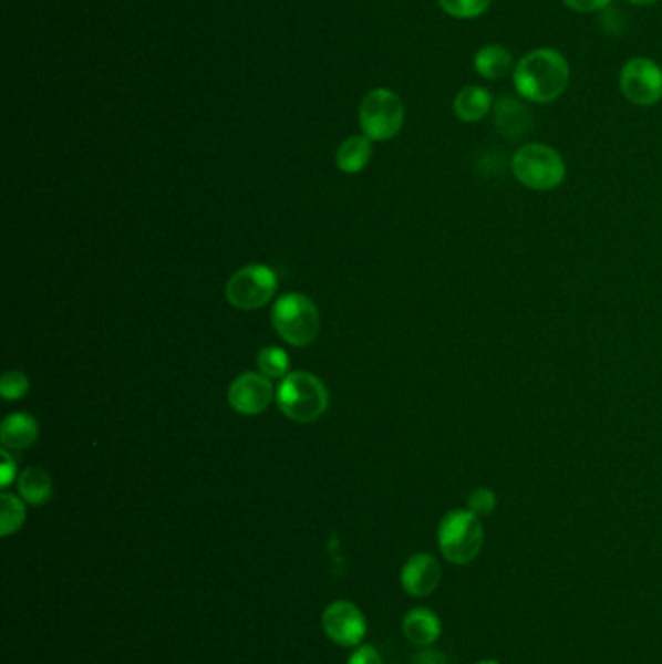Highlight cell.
<instances>
[{"mask_svg": "<svg viewBox=\"0 0 662 664\" xmlns=\"http://www.w3.org/2000/svg\"><path fill=\"white\" fill-rule=\"evenodd\" d=\"M513 82L520 97L528 102H554L568 90V59L556 49H535L515 64Z\"/></svg>", "mask_w": 662, "mask_h": 664, "instance_id": "cell-1", "label": "cell"}, {"mask_svg": "<svg viewBox=\"0 0 662 664\" xmlns=\"http://www.w3.org/2000/svg\"><path fill=\"white\" fill-rule=\"evenodd\" d=\"M403 633L406 640L427 647L442 635V620L435 614L434 610L430 609H412L403 620Z\"/></svg>", "mask_w": 662, "mask_h": 664, "instance_id": "cell-14", "label": "cell"}, {"mask_svg": "<svg viewBox=\"0 0 662 664\" xmlns=\"http://www.w3.org/2000/svg\"><path fill=\"white\" fill-rule=\"evenodd\" d=\"M443 12L458 20H473L489 9L492 0H437Z\"/></svg>", "mask_w": 662, "mask_h": 664, "instance_id": "cell-21", "label": "cell"}, {"mask_svg": "<svg viewBox=\"0 0 662 664\" xmlns=\"http://www.w3.org/2000/svg\"><path fill=\"white\" fill-rule=\"evenodd\" d=\"M511 169L517 181L523 183L527 189L542 193L558 189L568 174L560 152L538 143L520 146L513 156Z\"/></svg>", "mask_w": 662, "mask_h": 664, "instance_id": "cell-4", "label": "cell"}, {"mask_svg": "<svg viewBox=\"0 0 662 664\" xmlns=\"http://www.w3.org/2000/svg\"><path fill=\"white\" fill-rule=\"evenodd\" d=\"M17 460L12 459L9 449L2 447V452H0V484H2V488H9L12 480L17 478Z\"/></svg>", "mask_w": 662, "mask_h": 664, "instance_id": "cell-24", "label": "cell"}, {"mask_svg": "<svg viewBox=\"0 0 662 664\" xmlns=\"http://www.w3.org/2000/svg\"><path fill=\"white\" fill-rule=\"evenodd\" d=\"M631 4H638V7H649V4H654L656 0H630Z\"/></svg>", "mask_w": 662, "mask_h": 664, "instance_id": "cell-28", "label": "cell"}, {"mask_svg": "<svg viewBox=\"0 0 662 664\" xmlns=\"http://www.w3.org/2000/svg\"><path fill=\"white\" fill-rule=\"evenodd\" d=\"M360 125L363 136L373 143L391 141L404 125V103L393 90L375 87L360 105Z\"/></svg>", "mask_w": 662, "mask_h": 664, "instance_id": "cell-6", "label": "cell"}, {"mask_svg": "<svg viewBox=\"0 0 662 664\" xmlns=\"http://www.w3.org/2000/svg\"><path fill=\"white\" fill-rule=\"evenodd\" d=\"M437 542L447 562L455 566L474 562L484 544L480 517L470 509H453L439 522Z\"/></svg>", "mask_w": 662, "mask_h": 664, "instance_id": "cell-3", "label": "cell"}, {"mask_svg": "<svg viewBox=\"0 0 662 664\" xmlns=\"http://www.w3.org/2000/svg\"><path fill=\"white\" fill-rule=\"evenodd\" d=\"M513 64V56L507 49L492 43L476 51L474 55V69L480 74L482 79L499 80L504 79Z\"/></svg>", "mask_w": 662, "mask_h": 664, "instance_id": "cell-18", "label": "cell"}, {"mask_svg": "<svg viewBox=\"0 0 662 664\" xmlns=\"http://www.w3.org/2000/svg\"><path fill=\"white\" fill-rule=\"evenodd\" d=\"M497 507V498L489 488H478L468 496V509L478 517H488Z\"/></svg>", "mask_w": 662, "mask_h": 664, "instance_id": "cell-23", "label": "cell"}, {"mask_svg": "<svg viewBox=\"0 0 662 664\" xmlns=\"http://www.w3.org/2000/svg\"><path fill=\"white\" fill-rule=\"evenodd\" d=\"M348 664H383V658L377 653V649L371 645L355 647L354 653L348 658Z\"/></svg>", "mask_w": 662, "mask_h": 664, "instance_id": "cell-25", "label": "cell"}, {"mask_svg": "<svg viewBox=\"0 0 662 664\" xmlns=\"http://www.w3.org/2000/svg\"><path fill=\"white\" fill-rule=\"evenodd\" d=\"M40 437V426L38 419L30 414H10L0 426V442L4 449L10 452H24L32 447L33 443Z\"/></svg>", "mask_w": 662, "mask_h": 664, "instance_id": "cell-13", "label": "cell"}, {"mask_svg": "<svg viewBox=\"0 0 662 664\" xmlns=\"http://www.w3.org/2000/svg\"><path fill=\"white\" fill-rule=\"evenodd\" d=\"M30 391V380L22 372H7L0 380V395L4 401H20Z\"/></svg>", "mask_w": 662, "mask_h": 664, "instance_id": "cell-22", "label": "cell"}, {"mask_svg": "<svg viewBox=\"0 0 662 664\" xmlns=\"http://www.w3.org/2000/svg\"><path fill=\"white\" fill-rule=\"evenodd\" d=\"M24 522V499L18 498L9 491H2V496H0V535L10 537L22 529Z\"/></svg>", "mask_w": 662, "mask_h": 664, "instance_id": "cell-19", "label": "cell"}, {"mask_svg": "<svg viewBox=\"0 0 662 664\" xmlns=\"http://www.w3.org/2000/svg\"><path fill=\"white\" fill-rule=\"evenodd\" d=\"M612 0H563V4L568 9L576 10V12H599V10L607 9Z\"/></svg>", "mask_w": 662, "mask_h": 664, "instance_id": "cell-26", "label": "cell"}, {"mask_svg": "<svg viewBox=\"0 0 662 664\" xmlns=\"http://www.w3.org/2000/svg\"><path fill=\"white\" fill-rule=\"evenodd\" d=\"M412 664H449V661H447V656L439 653V651L424 649V651H420L418 655H414Z\"/></svg>", "mask_w": 662, "mask_h": 664, "instance_id": "cell-27", "label": "cell"}, {"mask_svg": "<svg viewBox=\"0 0 662 664\" xmlns=\"http://www.w3.org/2000/svg\"><path fill=\"white\" fill-rule=\"evenodd\" d=\"M492 110V95L482 86H465L458 92L453 111L463 123H476L488 115Z\"/></svg>", "mask_w": 662, "mask_h": 664, "instance_id": "cell-15", "label": "cell"}, {"mask_svg": "<svg viewBox=\"0 0 662 664\" xmlns=\"http://www.w3.org/2000/svg\"><path fill=\"white\" fill-rule=\"evenodd\" d=\"M323 632L340 647H360L368 633V622L354 602L334 601L323 610Z\"/></svg>", "mask_w": 662, "mask_h": 664, "instance_id": "cell-9", "label": "cell"}, {"mask_svg": "<svg viewBox=\"0 0 662 664\" xmlns=\"http://www.w3.org/2000/svg\"><path fill=\"white\" fill-rule=\"evenodd\" d=\"M496 127L505 138L517 141L532 127V113L515 97H504L496 105Z\"/></svg>", "mask_w": 662, "mask_h": 664, "instance_id": "cell-12", "label": "cell"}, {"mask_svg": "<svg viewBox=\"0 0 662 664\" xmlns=\"http://www.w3.org/2000/svg\"><path fill=\"white\" fill-rule=\"evenodd\" d=\"M476 664H501V663H497V661H492V658H488V661H480V663H476Z\"/></svg>", "mask_w": 662, "mask_h": 664, "instance_id": "cell-29", "label": "cell"}, {"mask_svg": "<svg viewBox=\"0 0 662 664\" xmlns=\"http://www.w3.org/2000/svg\"><path fill=\"white\" fill-rule=\"evenodd\" d=\"M272 324L278 334L296 349L316 341L321 319L316 303L303 293H286L272 308Z\"/></svg>", "mask_w": 662, "mask_h": 664, "instance_id": "cell-5", "label": "cell"}, {"mask_svg": "<svg viewBox=\"0 0 662 664\" xmlns=\"http://www.w3.org/2000/svg\"><path fill=\"white\" fill-rule=\"evenodd\" d=\"M278 290L275 270L265 264H249L237 270L226 286V298L234 308L241 311L265 308Z\"/></svg>", "mask_w": 662, "mask_h": 664, "instance_id": "cell-7", "label": "cell"}, {"mask_svg": "<svg viewBox=\"0 0 662 664\" xmlns=\"http://www.w3.org/2000/svg\"><path fill=\"white\" fill-rule=\"evenodd\" d=\"M272 383L262 373H241L228 388L229 406L244 416H257L267 411L272 403Z\"/></svg>", "mask_w": 662, "mask_h": 664, "instance_id": "cell-10", "label": "cell"}, {"mask_svg": "<svg viewBox=\"0 0 662 664\" xmlns=\"http://www.w3.org/2000/svg\"><path fill=\"white\" fill-rule=\"evenodd\" d=\"M623 97L639 107H651L662 100V69L647 56H633L620 72Z\"/></svg>", "mask_w": 662, "mask_h": 664, "instance_id": "cell-8", "label": "cell"}, {"mask_svg": "<svg viewBox=\"0 0 662 664\" xmlns=\"http://www.w3.org/2000/svg\"><path fill=\"white\" fill-rule=\"evenodd\" d=\"M18 491L25 504L43 506L53 498V480L43 468H25L24 473L18 476Z\"/></svg>", "mask_w": 662, "mask_h": 664, "instance_id": "cell-16", "label": "cell"}, {"mask_svg": "<svg viewBox=\"0 0 662 664\" xmlns=\"http://www.w3.org/2000/svg\"><path fill=\"white\" fill-rule=\"evenodd\" d=\"M371 154L373 148L368 136H350L348 141L340 144L337 152V166L344 174H360L370 164Z\"/></svg>", "mask_w": 662, "mask_h": 664, "instance_id": "cell-17", "label": "cell"}, {"mask_svg": "<svg viewBox=\"0 0 662 664\" xmlns=\"http://www.w3.org/2000/svg\"><path fill=\"white\" fill-rule=\"evenodd\" d=\"M439 581H442V566L432 553H414L401 571V585L406 593L416 599H424L434 593Z\"/></svg>", "mask_w": 662, "mask_h": 664, "instance_id": "cell-11", "label": "cell"}, {"mask_svg": "<svg viewBox=\"0 0 662 664\" xmlns=\"http://www.w3.org/2000/svg\"><path fill=\"white\" fill-rule=\"evenodd\" d=\"M277 403L288 418L298 424H311L329 408V393L316 375L296 372L286 375L278 385Z\"/></svg>", "mask_w": 662, "mask_h": 664, "instance_id": "cell-2", "label": "cell"}, {"mask_svg": "<svg viewBox=\"0 0 662 664\" xmlns=\"http://www.w3.org/2000/svg\"><path fill=\"white\" fill-rule=\"evenodd\" d=\"M257 364H259L260 373L267 375L269 380H285L288 367H290V357L285 350L269 346V349L260 350Z\"/></svg>", "mask_w": 662, "mask_h": 664, "instance_id": "cell-20", "label": "cell"}]
</instances>
